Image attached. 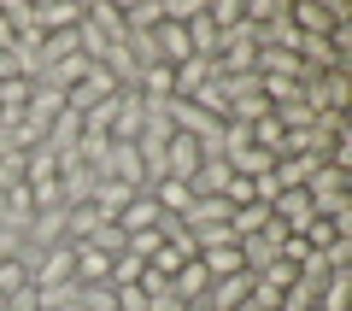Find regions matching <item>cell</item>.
<instances>
[{"label":"cell","instance_id":"cell-25","mask_svg":"<svg viewBox=\"0 0 352 311\" xmlns=\"http://www.w3.org/2000/svg\"><path fill=\"white\" fill-rule=\"evenodd\" d=\"M247 311H252V305H247Z\"/></svg>","mask_w":352,"mask_h":311},{"label":"cell","instance_id":"cell-20","mask_svg":"<svg viewBox=\"0 0 352 311\" xmlns=\"http://www.w3.org/2000/svg\"><path fill=\"white\" fill-rule=\"evenodd\" d=\"M141 276H147V259H135V253H124V259H112V282H106V288L141 282Z\"/></svg>","mask_w":352,"mask_h":311},{"label":"cell","instance_id":"cell-21","mask_svg":"<svg viewBox=\"0 0 352 311\" xmlns=\"http://www.w3.org/2000/svg\"><path fill=\"white\" fill-rule=\"evenodd\" d=\"M0 18H6V30H12V36L36 30V6H24V0H12V6H0Z\"/></svg>","mask_w":352,"mask_h":311},{"label":"cell","instance_id":"cell-17","mask_svg":"<svg viewBox=\"0 0 352 311\" xmlns=\"http://www.w3.org/2000/svg\"><path fill=\"white\" fill-rule=\"evenodd\" d=\"M346 288H352V270H329L317 288V311H346Z\"/></svg>","mask_w":352,"mask_h":311},{"label":"cell","instance_id":"cell-19","mask_svg":"<svg viewBox=\"0 0 352 311\" xmlns=\"http://www.w3.org/2000/svg\"><path fill=\"white\" fill-rule=\"evenodd\" d=\"M159 24H164L159 0H141V6H124V30H135V36H153Z\"/></svg>","mask_w":352,"mask_h":311},{"label":"cell","instance_id":"cell-6","mask_svg":"<svg viewBox=\"0 0 352 311\" xmlns=\"http://www.w3.org/2000/svg\"><path fill=\"white\" fill-rule=\"evenodd\" d=\"M159 217H164V212H159V200L141 188V194L124 206V212H118V229H124V235H141V229H159Z\"/></svg>","mask_w":352,"mask_h":311},{"label":"cell","instance_id":"cell-14","mask_svg":"<svg viewBox=\"0 0 352 311\" xmlns=\"http://www.w3.org/2000/svg\"><path fill=\"white\" fill-rule=\"evenodd\" d=\"M264 224H270V206H258V200H252V206H235V212H229V235H235V241H252Z\"/></svg>","mask_w":352,"mask_h":311},{"label":"cell","instance_id":"cell-8","mask_svg":"<svg viewBox=\"0 0 352 311\" xmlns=\"http://www.w3.org/2000/svg\"><path fill=\"white\" fill-rule=\"evenodd\" d=\"M346 235H352V212H340V217H311L305 247H311V253H329L335 241H346Z\"/></svg>","mask_w":352,"mask_h":311},{"label":"cell","instance_id":"cell-3","mask_svg":"<svg viewBox=\"0 0 352 311\" xmlns=\"http://www.w3.org/2000/svg\"><path fill=\"white\" fill-rule=\"evenodd\" d=\"M59 282H76V241H59L36 259V288H59Z\"/></svg>","mask_w":352,"mask_h":311},{"label":"cell","instance_id":"cell-2","mask_svg":"<svg viewBox=\"0 0 352 311\" xmlns=\"http://www.w3.org/2000/svg\"><path fill=\"white\" fill-rule=\"evenodd\" d=\"M200 164H206V153H200V141H194V136H182V129H176V136L164 141V176L194 182V176H200Z\"/></svg>","mask_w":352,"mask_h":311},{"label":"cell","instance_id":"cell-22","mask_svg":"<svg viewBox=\"0 0 352 311\" xmlns=\"http://www.w3.org/2000/svg\"><path fill=\"white\" fill-rule=\"evenodd\" d=\"M294 276H300V270H294V264H282V259H276V264H264V270H258V282H270V288H288Z\"/></svg>","mask_w":352,"mask_h":311},{"label":"cell","instance_id":"cell-12","mask_svg":"<svg viewBox=\"0 0 352 311\" xmlns=\"http://www.w3.org/2000/svg\"><path fill=\"white\" fill-rule=\"evenodd\" d=\"M65 112V94H59V88H53V83H36V94H30V124H41V129H47L53 124V118H59Z\"/></svg>","mask_w":352,"mask_h":311},{"label":"cell","instance_id":"cell-5","mask_svg":"<svg viewBox=\"0 0 352 311\" xmlns=\"http://www.w3.org/2000/svg\"><path fill=\"white\" fill-rule=\"evenodd\" d=\"M247 299H252V270L223 276V282L206 288V305H212V311H247Z\"/></svg>","mask_w":352,"mask_h":311},{"label":"cell","instance_id":"cell-15","mask_svg":"<svg viewBox=\"0 0 352 311\" xmlns=\"http://www.w3.org/2000/svg\"><path fill=\"white\" fill-rule=\"evenodd\" d=\"M24 182H30V188L59 182V153H53V147H36V153L24 159Z\"/></svg>","mask_w":352,"mask_h":311},{"label":"cell","instance_id":"cell-11","mask_svg":"<svg viewBox=\"0 0 352 311\" xmlns=\"http://www.w3.org/2000/svg\"><path fill=\"white\" fill-rule=\"evenodd\" d=\"M323 159H311V153H288V159L270 164V176H276V188H305V176L317 171Z\"/></svg>","mask_w":352,"mask_h":311},{"label":"cell","instance_id":"cell-24","mask_svg":"<svg viewBox=\"0 0 352 311\" xmlns=\"http://www.w3.org/2000/svg\"><path fill=\"white\" fill-rule=\"evenodd\" d=\"M6 311H41V299H36V288H18V294L6 299Z\"/></svg>","mask_w":352,"mask_h":311},{"label":"cell","instance_id":"cell-16","mask_svg":"<svg viewBox=\"0 0 352 311\" xmlns=\"http://www.w3.org/2000/svg\"><path fill=\"white\" fill-rule=\"evenodd\" d=\"M229 182H235V171H229V159H206V164H200V176H194L188 188H194V194H223Z\"/></svg>","mask_w":352,"mask_h":311},{"label":"cell","instance_id":"cell-9","mask_svg":"<svg viewBox=\"0 0 352 311\" xmlns=\"http://www.w3.org/2000/svg\"><path fill=\"white\" fill-rule=\"evenodd\" d=\"M76 282H88V288L112 282V259H106L100 247H88V241H76Z\"/></svg>","mask_w":352,"mask_h":311},{"label":"cell","instance_id":"cell-1","mask_svg":"<svg viewBox=\"0 0 352 311\" xmlns=\"http://www.w3.org/2000/svg\"><path fill=\"white\" fill-rule=\"evenodd\" d=\"M346 71H317L311 83H305V106H311V112H340L346 118Z\"/></svg>","mask_w":352,"mask_h":311},{"label":"cell","instance_id":"cell-10","mask_svg":"<svg viewBox=\"0 0 352 311\" xmlns=\"http://www.w3.org/2000/svg\"><path fill=\"white\" fill-rule=\"evenodd\" d=\"M30 94H36V76H6L0 83V118L12 124V118L30 112Z\"/></svg>","mask_w":352,"mask_h":311},{"label":"cell","instance_id":"cell-4","mask_svg":"<svg viewBox=\"0 0 352 311\" xmlns=\"http://www.w3.org/2000/svg\"><path fill=\"white\" fill-rule=\"evenodd\" d=\"M270 217H276L288 235H305V229H311V217H317V206L305 200V188H282V200L270 206Z\"/></svg>","mask_w":352,"mask_h":311},{"label":"cell","instance_id":"cell-18","mask_svg":"<svg viewBox=\"0 0 352 311\" xmlns=\"http://www.w3.org/2000/svg\"><path fill=\"white\" fill-rule=\"evenodd\" d=\"M88 247H100L106 259H124V253H129V235L118 229V217H106V224L94 229V235H88Z\"/></svg>","mask_w":352,"mask_h":311},{"label":"cell","instance_id":"cell-23","mask_svg":"<svg viewBox=\"0 0 352 311\" xmlns=\"http://www.w3.org/2000/svg\"><path fill=\"white\" fill-rule=\"evenodd\" d=\"M12 259H24V235L18 229H0V264H12Z\"/></svg>","mask_w":352,"mask_h":311},{"label":"cell","instance_id":"cell-13","mask_svg":"<svg viewBox=\"0 0 352 311\" xmlns=\"http://www.w3.org/2000/svg\"><path fill=\"white\" fill-rule=\"evenodd\" d=\"M200 264H206V276H212V282H223V276H241V270H247L241 247H206Z\"/></svg>","mask_w":352,"mask_h":311},{"label":"cell","instance_id":"cell-7","mask_svg":"<svg viewBox=\"0 0 352 311\" xmlns=\"http://www.w3.org/2000/svg\"><path fill=\"white\" fill-rule=\"evenodd\" d=\"M76 141H82V118H76L71 106H65V112L47 124V141H41V147H53L59 159H76Z\"/></svg>","mask_w":352,"mask_h":311}]
</instances>
